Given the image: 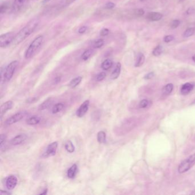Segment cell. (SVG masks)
I'll return each mask as SVG.
<instances>
[{"mask_svg": "<svg viewBox=\"0 0 195 195\" xmlns=\"http://www.w3.org/2000/svg\"><path fill=\"white\" fill-rule=\"evenodd\" d=\"M7 136L5 134H1L0 136V145L1 148L3 146V144L5 143L7 140Z\"/></svg>", "mask_w": 195, "mask_h": 195, "instance_id": "33", "label": "cell"}, {"mask_svg": "<svg viewBox=\"0 0 195 195\" xmlns=\"http://www.w3.org/2000/svg\"><path fill=\"white\" fill-rule=\"evenodd\" d=\"M144 61H145V55H144L143 53H140L138 55L136 62L135 64V66L136 67H140L141 66L143 65Z\"/></svg>", "mask_w": 195, "mask_h": 195, "instance_id": "24", "label": "cell"}, {"mask_svg": "<svg viewBox=\"0 0 195 195\" xmlns=\"http://www.w3.org/2000/svg\"><path fill=\"white\" fill-rule=\"evenodd\" d=\"M93 53L92 49H89L86 50L82 55V59L83 61H87L91 57Z\"/></svg>", "mask_w": 195, "mask_h": 195, "instance_id": "25", "label": "cell"}, {"mask_svg": "<svg viewBox=\"0 0 195 195\" xmlns=\"http://www.w3.org/2000/svg\"><path fill=\"white\" fill-rule=\"evenodd\" d=\"M40 121H41L40 117L37 116H33L29 117L26 120V123L30 125H37L40 123Z\"/></svg>", "mask_w": 195, "mask_h": 195, "instance_id": "17", "label": "cell"}, {"mask_svg": "<svg viewBox=\"0 0 195 195\" xmlns=\"http://www.w3.org/2000/svg\"><path fill=\"white\" fill-rule=\"evenodd\" d=\"M57 147H58L57 142H53L52 143L50 144L47 147L45 152L42 155V156L44 157H48L55 156L57 150Z\"/></svg>", "mask_w": 195, "mask_h": 195, "instance_id": "7", "label": "cell"}, {"mask_svg": "<svg viewBox=\"0 0 195 195\" xmlns=\"http://www.w3.org/2000/svg\"><path fill=\"white\" fill-rule=\"evenodd\" d=\"M113 65V62L110 59H107L104 60V61L101 64V68L104 71H108L109 69L111 68V67Z\"/></svg>", "mask_w": 195, "mask_h": 195, "instance_id": "19", "label": "cell"}, {"mask_svg": "<svg viewBox=\"0 0 195 195\" xmlns=\"http://www.w3.org/2000/svg\"><path fill=\"white\" fill-rule=\"evenodd\" d=\"M89 100H85L83 102V103L80 105L78 110L76 112V115L78 117H82L84 116L86 113L88 112L89 107Z\"/></svg>", "mask_w": 195, "mask_h": 195, "instance_id": "8", "label": "cell"}, {"mask_svg": "<svg viewBox=\"0 0 195 195\" xmlns=\"http://www.w3.org/2000/svg\"><path fill=\"white\" fill-rule=\"evenodd\" d=\"M60 80H61V78L60 77H56L55 78V83H58L59 82H60Z\"/></svg>", "mask_w": 195, "mask_h": 195, "instance_id": "46", "label": "cell"}, {"mask_svg": "<svg viewBox=\"0 0 195 195\" xmlns=\"http://www.w3.org/2000/svg\"><path fill=\"white\" fill-rule=\"evenodd\" d=\"M195 85L192 83L187 82L182 85L181 88V93L183 95H186L189 93L193 89Z\"/></svg>", "mask_w": 195, "mask_h": 195, "instance_id": "13", "label": "cell"}, {"mask_svg": "<svg viewBox=\"0 0 195 195\" xmlns=\"http://www.w3.org/2000/svg\"></svg>", "mask_w": 195, "mask_h": 195, "instance_id": "51", "label": "cell"}, {"mask_svg": "<svg viewBox=\"0 0 195 195\" xmlns=\"http://www.w3.org/2000/svg\"><path fill=\"white\" fill-rule=\"evenodd\" d=\"M43 41H44V36L42 35H39L36 37L32 43L30 44L28 49H26V52L25 53V58L26 59L32 58L41 47Z\"/></svg>", "mask_w": 195, "mask_h": 195, "instance_id": "2", "label": "cell"}, {"mask_svg": "<svg viewBox=\"0 0 195 195\" xmlns=\"http://www.w3.org/2000/svg\"><path fill=\"white\" fill-rule=\"evenodd\" d=\"M52 102H53V100H52L51 98H48L46 100L44 101L42 104L40 105L39 107V110L42 111V110H45L46 109H47L48 108H49L51 105Z\"/></svg>", "mask_w": 195, "mask_h": 195, "instance_id": "20", "label": "cell"}, {"mask_svg": "<svg viewBox=\"0 0 195 195\" xmlns=\"http://www.w3.org/2000/svg\"><path fill=\"white\" fill-rule=\"evenodd\" d=\"M27 139V136L25 134H20L16 136L13 137L10 140V144L13 145H17L24 143Z\"/></svg>", "mask_w": 195, "mask_h": 195, "instance_id": "10", "label": "cell"}, {"mask_svg": "<svg viewBox=\"0 0 195 195\" xmlns=\"http://www.w3.org/2000/svg\"><path fill=\"white\" fill-rule=\"evenodd\" d=\"M173 89V85L172 84H168L166 85L163 88V93L166 95H168L172 92Z\"/></svg>", "mask_w": 195, "mask_h": 195, "instance_id": "26", "label": "cell"}, {"mask_svg": "<svg viewBox=\"0 0 195 195\" xmlns=\"http://www.w3.org/2000/svg\"><path fill=\"white\" fill-rule=\"evenodd\" d=\"M76 0H64V3L66 5H69L71 3H73L74 1H75Z\"/></svg>", "mask_w": 195, "mask_h": 195, "instance_id": "43", "label": "cell"}, {"mask_svg": "<svg viewBox=\"0 0 195 195\" xmlns=\"http://www.w3.org/2000/svg\"><path fill=\"white\" fill-rule=\"evenodd\" d=\"M180 20H173L172 21V23H171V25H170V26H171V29H174L177 28L180 25Z\"/></svg>", "mask_w": 195, "mask_h": 195, "instance_id": "32", "label": "cell"}, {"mask_svg": "<svg viewBox=\"0 0 195 195\" xmlns=\"http://www.w3.org/2000/svg\"><path fill=\"white\" fill-rule=\"evenodd\" d=\"M13 101H8L5 103H4L1 106V117L3 116V114L6 113L7 111L10 110V109L13 107Z\"/></svg>", "mask_w": 195, "mask_h": 195, "instance_id": "11", "label": "cell"}, {"mask_svg": "<svg viewBox=\"0 0 195 195\" xmlns=\"http://www.w3.org/2000/svg\"><path fill=\"white\" fill-rule=\"evenodd\" d=\"M97 141L99 143H104L106 141V134L104 131H100L97 136Z\"/></svg>", "mask_w": 195, "mask_h": 195, "instance_id": "23", "label": "cell"}, {"mask_svg": "<svg viewBox=\"0 0 195 195\" xmlns=\"http://www.w3.org/2000/svg\"><path fill=\"white\" fill-rule=\"evenodd\" d=\"M106 77V73L105 72H100L96 76V81L97 82H101L104 80Z\"/></svg>", "mask_w": 195, "mask_h": 195, "instance_id": "31", "label": "cell"}, {"mask_svg": "<svg viewBox=\"0 0 195 195\" xmlns=\"http://www.w3.org/2000/svg\"><path fill=\"white\" fill-rule=\"evenodd\" d=\"M18 182L17 178L15 176L10 175L7 178L6 186L8 189L12 190L16 187Z\"/></svg>", "mask_w": 195, "mask_h": 195, "instance_id": "9", "label": "cell"}, {"mask_svg": "<svg viewBox=\"0 0 195 195\" xmlns=\"http://www.w3.org/2000/svg\"><path fill=\"white\" fill-rule=\"evenodd\" d=\"M192 60H193V61L195 62V55H193V57H192Z\"/></svg>", "mask_w": 195, "mask_h": 195, "instance_id": "48", "label": "cell"}, {"mask_svg": "<svg viewBox=\"0 0 195 195\" xmlns=\"http://www.w3.org/2000/svg\"><path fill=\"white\" fill-rule=\"evenodd\" d=\"M114 7H115V4L114 3H111V2H109V3H108L105 4V8L106 9H113V8H114Z\"/></svg>", "mask_w": 195, "mask_h": 195, "instance_id": "36", "label": "cell"}, {"mask_svg": "<svg viewBox=\"0 0 195 195\" xmlns=\"http://www.w3.org/2000/svg\"><path fill=\"white\" fill-rule=\"evenodd\" d=\"M39 23L38 20H33L28 23L14 36L12 45H17L28 38L36 29L39 25Z\"/></svg>", "mask_w": 195, "mask_h": 195, "instance_id": "1", "label": "cell"}, {"mask_svg": "<svg viewBox=\"0 0 195 195\" xmlns=\"http://www.w3.org/2000/svg\"><path fill=\"white\" fill-rule=\"evenodd\" d=\"M87 30V26H82L78 29V33L79 34H83V33H84L86 32Z\"/></svg>", "mask_w": 195, "mask_h": 195, "instance_id": "39", "label": "cell"}, {"mask_svg": "<svg viewBox=\"0 0 195 195\" xmlns=\"http://www.w3.org/2000/svg\"><path fill=\"white\" fill-rule=\"evenodd\" d=\"M47 192H48V189H46L44 191V192L40 193V195H46V194H47Z\"/></svg>", "mask_w": 195, "mask_h": 195, "instance_id": "45", "label": "cell"}, {"mask_svg": "<svg viewBox=\"0 0 195 195\" xmlns=\"http://www.w3.org/2000/svg\"><path fill=\"white\" fill-rule=\"evenodd\" d=\"M153 76H154V73L153 72H150V73L146 74L144 78L146 79V80H149V79H151V78H152Z\"/></svg>", "mask_w": 195, "mask_h": 195, "instance_id": "40", "label": "cell"}, {"mask_svg": "<svg viewBox=\"0 0 195 195\" xmlns=\"http://www.w3.org/2000/svg\"><path fill=\"white\" fill-rule=\"evenodd\" d=\"M82 76H78L76 78H73L69 84V87L71 88H76L82 82Z\"/></svg>", "mask_w": 195, "mask_h": 195, "instance_id": "18", "label": "cell"}, {"mask_svg": "<svg viewBox=\"0 0 195 195\" xmlns=\"http://www.w3.org/2000/svg\"><path fill=\"white\" fill-rule=\"evenodd\" d=\"M140 1H145L146 0H140Z\"/></svg>", "mask_w": 195, "mask_h": 195, "instance_id": "49", "label": "cell"}, {"mask_svg": "<svg viewBox=\"0 0 195 195\" xmlns=\"http://www.w3.org/2000/svg\"><path fill=\"white\" fill-rule=\"evenodd\" d=\"M195 164V153L184 160L178 167V172L180 173L187 172Z\"/></svg>", "mask_w": 195, "mask_h": 195, "instance_id": "3", "label": "cell"}, {"mask_svg": "<svg viewBox=\"0 0 195 195\" xmlns=\"http://www.w3.org/2000/svg\"><path fill=\"white\" fill-rule=\"evenodd\" d=\"M36 100H37V98H31V99H28V100H27V102L31 103H33L34 101H36Z\"/></svg>", "mask_w": 195, "mask_h": 195, "instance_id": "44", "label": "cell"}, {"mask_svg": "<svg viewBox=\"0 0 195 195\" xmlns=\"http://www.w3.org/2000/svg\"><path fill=\"white\" fill-rule=\"evenodd\" d=\"M64 104L62 103H59L54 105L52 108V113L53 114H56L59 113L64 109Z\"/></svg>", "mask_w": 195, "mask_h": 195, "instance_id": "21", "label": "cell"}, {"mask_svg": "<svg viewBox=\"0 0 195 195\" xmlns=\"http://www.w3.org/2000/svg\"><path fill=\"white\" fill-rule=\"evenodd\" d=\"M14 35L12 32H8L0 36V46L2 48H5L12 44Z\"/></svg>", "mask_w": 195, "mask_h": 195, "instance_id": "5", "label": "cell"}, {"mask_svg": "<svg viewBox=\"0 0 195 195\" xmlns=\"http://www.w3.org/2000/svg\"><path fill=\"white\" fill-rule=\"evenodd\" d=\"M109 30L107 28H104L103 29L101 30V32H100V35L101 36H107L108 34H109Z\"/></svg>", "mask_w": 195, "mask_h": 195, "instance_id": "38", "label": "cell"}, {"mask_svg": "<svg viewBox=\"0 0 195 195\" xmlns=\"http://www.w3.org/2000/svg\"><path fill=\"white\" fill-rule=\"evenodd\" d=\"M26 0H14L13 4V12H18L23 8Z\"/></svg>", "mask_w": 195, "mask_h": 195, "instance_id": "14", "label": "cell"}, {"mask_svg": "<svg viewBox=\"0 0 195 195\" xmlns=\"http://www.w3.org/2000/svg\"><path fill=\"white\" fill-rule=\"evenodd\" d=\"M28 112L26 111H21L18 113L13 115L12 116L8 118L7 120L5 121V123L7 125H10L13 124L18 122L23 119L24 117L26 116Z\"/></svg>", "mask_w": 195, "mask_h": 195, "instance_id": "6", "label": "cell"}, {"mask_svg": "<svg viewBox=\"0 0 195 195\" xmlns=\"http://www.w3.org/2000/svg\"><path fill=\"white\" fill-rule=\"evenodd\" d=\"M173 39H174V37L173 36H172V35H168V36H166L164 37V42L168 43V42L172 41L173 40Z\"/></svg>", "mask_w": 195, "mask_h": 195, "instance_id": "34", "label": "cell"}, {"mask_svg": "<svg viewBox=\"0 0 195 195\" xmlns=\"http://www.w3.org/2000/svg\"><path fill=\"white\" fill-rule=\"evenodd\" d=\"M195 9H193V8H189L188 10H187V14H192L193 13H195Z\"/></svg>", "mask_w": 195, "mask_h": 195, "instance_id": "41", "label": "cell"}, {"mask_svg": "<svg viewBox=\"0 0 195 195\" xmlns=\"http://www.w3.org/2000/svg\"><path fill=\"white\" fill-rule=\"evenodd\" d=\"M18 64V62L17 61H13L11 62L9 65L7 66L5 69V73L3 77V81L9 82L12 78L14 72L16 69L17 67Z\"/></svg>", "mask_w": 195, "mask_h": 195, "instance_id": "4", "label": "cell"}, {"mask_svg": "<svg viewBox=\"0 0 195 195\" xmlns=\"http://www.w3.org/2000/svg\"><path fill=\"white\" fill-rule=\"evenodd\" d=\"M163 52V47L161 45H158L157 46L156 48L153 49L152 53H153V55L157 57V56L161 55Z\"/></svg>", "mask_w": 195, "mask_h": 195, "instance_id": "28", "label": "cell"}, {"mask_svg": "<svg viewBox=\"0 0 195 195\" xmlns=\"http://www.w3.org/2000/svg\"><path fill=\"white\" fill-rule=\"evenodd\" d=\"M195 33V29L193 28H189L185 30V32L183 34V37L185 38H187L189 37L193 36Z\"/></svg>", "mask_w": 195, "mask_h": 195, "instance_id": "27", "label": "cell"}, {"mask_svg": "<svg viewBox=\"0 0 195 195\" xmlns=\"http://www.w3.org/2000/svg\"><path fill=\"white\" fill-rule=\"evenodd\" d=\"M65 148L66 150L69 153H73L75 152V147L72 143V141L69 140L65 144Z\"/></svg>", "mask_w": 195, "mask_h": 195, "instance_id": "22", "label": "cell"}, {"mask_svg": "<svg viewBox=\"0 0 195 195\" xmlns=\"http://www.w3.org/2000/svg\"><path fill=\"white\" fill-rule=\"evenodd\" d=\"M0 194L1 195H12V193L10 192H8L7 191H3V190H1L0 191Z\"/></svg>", "mask_w": 195, "mask_h": 195, "instance_id": "42", "label": "cell"}, {"mask_svg": "<svg viewBox=\"0 0 195 195\" xmlns=\"http://www.w3.org/2000/svg\"><path fill=\"white\" fill-rule=\"evenodd\" d=\"M149 103H150V101H148V100L144 99L143 100L140 101V104H139V107L140 108H142V109L148 107Z\"/></svg>", "mask_w": 195, "mask_h": 195, "instance_id": "30", "label": "cell"}, {"mask_svg": "<svg viewBox=\"0 0 195 195\" xmlns=\"http://www.w3.org/2000/svg\"><path fill=\"white\" fill-rule=\"evenodd\" d=\"M180 1H183V0H180Z\"/></svg>", "mask_w": 195, "mask_h": 195, "instance_id": "50", "label": "cell"}, {"mask_svg": "<svg viewBox=\"0 0 195 195\" xmlns=\"http://www.w3.org/2000/svg\"><path fill=\"white\" fill-rule=\"evenodd\" d=\"M104 40L103 39H98L97 40H96V41L94 42L93 46H94V47L95 48H96V49H99V48H100L103 46L104 45Z\"/></svg>", "mask_w": 195, "mask_h": 195, "instance_id": "29", "label": "cell"}, {"mask_svg": "<svg viewBox=\"0 0 195 195\" xmlns=\"http://www.w3.org/2000/svg\"><path fill=\"white\" fill-rule=\"evenodd\" d=\"M51 0H44L43 1V3H48L49 1H50Z\"/></svg>", "mask_w": 195, "mask_h": 195, "instance_id": "47", "label": "cell"}, {"mask_svg": "<svg viewBox=\"0 0 195 195\" xmlns=\"http://www.w3.org/2000/svg\"><path fill=\"white\" fill-rule=\"evenodd\" d=\"M77 170V166L76 164H73L68 169L67 172V176L69 179H73L76 175V172Z\"/></svg>", "mask_w": 195, "mask_h": 195, "instance_id": "16", "label": "cell"}, {"mask_svg": "<svg viewBox=\"0 0 195 195\" xmlns=\"http://www.w3.org/2000/svg\"><path fill=\"white\" fill-rule=\"evenodd\" d=\"M7 8H8V5L6 3H3L1 5L0 7V12L1 14L5 13V11L7 10Z\"/></svg>", "mask_w": 195, "mask_h": 195, "instance_id": "35", "label": "cell"}, {"mask_svg": "<svg viewBox=\"0 0 195 195\" xmlns=\"http://www.w3.org/2000/svg\"><path fill=\"white\" fill-rule=\"evenodd\" d=\"M144 13H145V12L143 9H136L135 10V14L139 16H143Z\"/></svg>", "mask_w": 195, "mask_h": 195, "instance_id": "37", "label": "cell"}, {"mask_svg": "<svg viewBox=\"0 0 195 195\" xmlns=\"http://www.w3.org/2000/svg\"><path fill=\"white\" fill-rule=\"evenodd\" d=\"M163 14L159 12H150L146 16V18L151 21H158L162 18Z\"/></svg>", "mask_w": 195, "mask_h": 195, "instance_id": "12", "label": "cell"}, {"mask_svg": "<svg viewBox=\"0 0 195 195\" xmlns=\"http://www.w3.org/2000/svg\"><path fill=\"white\" fill-rule=\"evenodd\" d=\"M121 68V65L120 62H118L116 64V66L114 69L113 71L111 74V79L115 80V79H117L119 77V76H120V74Z\"/></svg>", "mask_w": 195, "mask_h": 195, "instance_id": "15", "label": "cell"}]
</instances>
